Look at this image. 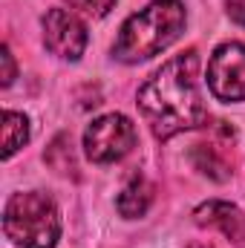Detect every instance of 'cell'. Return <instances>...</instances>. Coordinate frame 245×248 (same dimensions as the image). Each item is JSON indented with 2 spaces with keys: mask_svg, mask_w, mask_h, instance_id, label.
<instances>
[{
  "mask_svg": "<svg viewBox=\"0 0 245 248\" xmlns=\"http://www.w3.org/2000/svg\"><path fill=\"white\" fill-rule=\"evenodd\" d=\"M29 141V119L23 113L6 110L3 113V159H12Z\"/></svg>",
  "mask_w": 245,
  "mask_h": 248,
  "instance_id": "obj_9",
  "label": "cell"
},
{
  "mask_svg": "<svg viewBox=\"0 0 245 248\" xmlns=\"http://www.w3.org/2000/svg\"><path fill=\"white\" fill-rule=\"evenodd\" d=\"M87 26L69 9H49L44 17V44L63 61H78L87 49Z\"/></svg>",
  "mask_w": 245,
  "mask_h": 248,
  "instance_id": "obj_6",
  "label": "cell"
},
{
  "mask_svg": "<svg viewBox=\"0 0 245 248\" xmlns=\"http://www.w3.org/2000/svg\"><path fill=\"white\" fill-rule=\"evenodd\" d=\"M208 90L216 101H245V44H222L208 61Z\"/></svg>",
  "mask_w": 245,
  "mask_h": 248,
  "instance_id": "obj_5",
  "label": "cell"
},
{
  "mask_svg": "<svg viewBox=\"0 0 245 248\" xmlns=\"http://www.w3.org/2000/svg\"><path fill=\"white\" fill-rule=\"evenodd\" d=\"M136 104L153 136L162 141L208 124V107L199 90V55L187 49L156 69L141 84Z\"/></svg>",
  "mask_w": 245,
  "mask_h": 248,
  "instance_id": "obj_1",
  "label": "cell"
},
{
  "mask_svg": "<svg viewBox=\"0 0 245 248\" xmlns=\"http://www.w3.org/2000/svg\"><path fill=\"white\" fill-rule=\"evenodd\" d=\"M193 217H196V225L216 228V231H222L228 240H234L240 246L245 243V214L237 205L222 202V199H211V202L199 205L193 211Z\"/></svg>",
  "mask_w": 245,
  "mask_h": 248,
  "instance_id": "obj_7",
  "label": "cell"
},
{
  "mask_svg": "<svg viewBox=\"0 0 245 248\" xmlns=\"http://www.w3.org/2000/svg\"><path fill=\"white\" fill-rule=\"evenodd\" d=\"M63 3H69L72 9H78V12L90 15V17H104L116 6V0H63Z\"/></svg>",
  "mask_w": 245,
  "mask_h": 248,
  "instance_id": "obj_10",
  "label": "cell"
},
{
  "mask_svg": "<svg viewBox=\"0 0 245 248\" xmlns=\"http://www.w3.org/2000/svg\"><path fill=\"white\" fill-rule=\"evenodd\" d=\"M196 248H211V246H196Z\"/></svg>",
  "mask_w": 245,
  "mask_h": 248,
  "instance_id": "obj_13",
  "label": "cell"
},
{
  "mask_svg": "<svg viewBox=\"0 0 245 248\" xmlns=\"http://www.w3.org/2000/svg\"><path fill=\"white\" fill-rule=\"evenodd\" d=\"M150 205H153V185L141 173H133L127 179V185L122 187V193H119V202H116L119 214L124 219H138V217L147 214Z\"/></svg>",
  "mask_w": 245,
  "mask_h": 248,
  "instance_id": "obj_8",
  "label": "cell"
},
{
  "mask_svg": "<svg viewBox=\"0 0 245 248\" xmlns=\"http://www.w3.org/2000/svg\"><path fill=\"white\" fill-rule=\"evenodd\" d=\"M0 61H3V75H0L3 81H0V84H3V87H9V84L15 81V72H17V69H15V58H12V52H9V46H3V49H0Z\"/></svg>",
  "mask_w": 245,
  "mask_h": 248,
  "instance_id": "obj_11",
  "label": "cell"
},
{
  "mask_svg": "<svg viewBox=\"0 0 245 248\" xmlns=\"http://www.w3.org/2000/svg\"><path fill=\"white\" fill-rule=\"evenodd\" d=\"M3 231L20 248H55L61 237L58 205L41 190L15 193L3 208Z\"/></svg>",
  "mask_w": 245,
  "mask_h": 248,
  "instance_id": "obj_3",
  "label": "cell"
},
{
  "mask_svg": "<svg viewBox=\"0 0 245 248\" xmlns=\"http://www.w3.org/2000/svg\"><path fill=\"white\" fill-rule=\"evenodd\" d=\"M187 23V12L179 0H153L141 12L130 15L119 29L113 55L122 63H141L165 52L179 41Z\"/></svg>",
  "mask_w": 245,
  "mask_h": 248,
  "instance_id": "obj_2",
  "label": "cell"
},
{
  "mask_svg": "<svg viewBox=\"0 0 245 248\" xmlns=\"http://www.w3.org/2000/svg\"><path fill=\"white\" fill-rule=\"evenodd\" d=\"M136 144V127L122 113L98 116L84 130V153L95 165H110L124 159Z\"/></svg>",
  "mask_w": 245,
  "mask_h": 248,
  "instance_id": "obj_4",
  "label": "cell"
},
{
  "mask_svg": "<svg viewBox=\"0 0 245 248\" xmlns=\"http://www.w3.org/2000/svg\"><path fill=\"white\" fill-rule=\"evenodd\" d=\"M225 12L234 23L245 26V0H225Z\"/></svg>",
  "mask_w": 245,
  "mask_h": 248,
  "instance_id": "obj_12",
  "label": "cell"
}]
</instances>
